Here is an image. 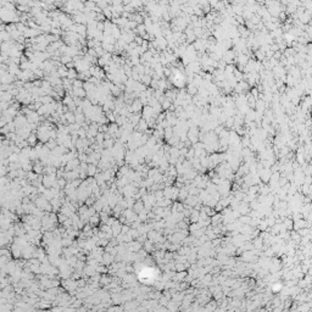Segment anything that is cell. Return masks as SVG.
Instances as JSON below:
<instances>
[{"instance_id":"cell-6","label":"cell","mask_w":312,"mask_h":312,"mask_svg":"<svg viewBox=\"0 0 312 312\" xmlns=\"http://www.w3.org/2000/svg\"><path fill=\"white\" fill-rule=\"evenodd\" d=\"M28 141H29L31 144H33L34 141H36V137L34 135H31V138H28Z\"/></svg>"},{"instance_id":"cell-1","label":"cell","mask_w":312,"mask_h":312,"mask_svg":"<svg viewBox=\"0 0 312 312\" xmlns=\"http://www.w3.org/2000/svg\"><path fill=\"white\" fill-rule=\"evenodd\" d=\"M99 222H100V215H98V213H94L93 216L89 217V223L91 226H96Z\"/></svg>"},{"instance_id":"cell-3","label":"cell","mask_w":312,"mask_h":312,"mask_svg":"<svg viewBox=\"0 0 312 312\" xmlns=\"http://www.w3.org/2000/svg\"><path fill=\"white\" fill-rule=\"evenodd\" d=\"M133 210H134L137 213L141 212V211L144 210V205H143V202H141L140 200H139L138 202H135V204H134V209H133Z\"/></svg>"},{"instance_id":"cell-2","label":"cell","mask_w":312,"mask_h":312,"mask_svg":"<svg viewBox=\"0 0 312 312\" xmlns=\"http://www.w3.org/2000/svg\"><path fill=\"white\" fill-rule=\"evenodd\" d=\"M98 173V168L93 163V165H88V169H87V174L88 176H95V174Z\"/></svg>"},{"instance_id":"cell-4","label":"cell","mask_w":312,"mask_h":312,"mask_svg":"<svg viewBox=\"0 0 312 312\" xmlns=\"http://www.w3.org/2000/svg\"><path fill=\"white\" fill-rule=\"evenodd\" d=\"M140 106H141V102H140V100H135V101L133 102V105H132V109H130V111L137 112L138 110H140Z\"/></svg>"},{"instance_id":"cell-5","label":"cell","mask_w":312,"mask_h":312,"mask_svg":"<svg viewBox=\"0 0 312 312\" xmlns=\"http://www.w3.org/2000/svg\"><path fill=\"white\" fill-rule=\"evenodd\" d=\"M190 217H191V221H193V222H198L199 218H200L199 211H193V212H191V215H190Z\"/></svg>"}]
</instances>
